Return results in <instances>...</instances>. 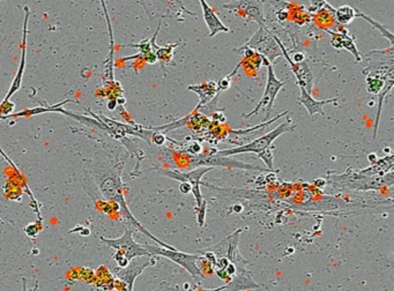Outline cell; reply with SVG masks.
I'll return each instance as SVG.
<instances>
[{"label":"cell","instance_id":"6da1fadb","mask_svg":"<svg viewBox=\"0 0 394 291\" xmlns=\"http://www.w3.org/2000/svg\"><path fill=\"white\" fill-rule=\"evenodd\" d=\"M177 162L180 168L184 169H197L200 166L205 168H215V166H222V168H235V169L253 170V171H262V173H270V170L264 169L260 166H252L248 163L239 162L236 159H232L229 156H218L214 154H198V155H191L187 152H177Z\"/></svg>","mask_w":394,"mask_h":291},{"label":"cell","instance_id":"7a4b0ae2","mask_svg":"<svg viewBox=\"0 0 394 291\" xmlns=\"http://www.w3.org/2000/svg\"><path fill=\"white\" fill-rule=\"evenodd\" d=\"M329 183L334 186L354 191L381 190L383 187L391 186L394 183L393 170L383 176H362L359 173L333 175L329 173Z\"/></svg>","mask_w":394,"mask_h":291},{"label":"cell","instance_id":"3957f363","mask_svg":"<svg viewBox=\"0 0 394 291\" xmlns=\"http://www.w3.org/2000/svg\"><path fill=\"white\" fill-rule=\"evenodd\" d=\"M289 123H291V121L287 119L286 123L279 125L277 128H274L273 131L268 132L267 134L263 135V136L255 139L253 141L249 142V143L239 146L235 148L222 149V150L215 149L213 154L218 156H229V157L232 155H239V154H246V152H253V154L258 155L265 149L272 147L274 140L279 138L280 135L287 133V132L294 131V125H289Z\"/></svg>","mask_w":394,"mask_h":291},{"label":"cell","instance_id":"277c9868","mask_svg":"<svg viewBox=\"0 0 394 291\" xmlns=\"http://www.w3.org/2000/svg\"><path fill=\"white\" fill-rule=\"evenodd\" d=\"M241 48H252L262 57L266 58L272 65L279 57H282V50L280 45L277 44L275 35L270 30L266 24L264 27H259L252 37Z\"/></svg>","mask_w":394,"mask_h":291},{"label":"cell","instance_id":"5b68a950","mask_svg":"<svg viewBox=\"0 0 394 291\" xmlns=\"http://www.w3.org/2000/svg\"><path fill=\"white\" fill-rule=\"evenodd\" d=\"M146 247L148 249L152 256H163L166 259H169L173 263H177L178 266L182 267L183 270H187L191 276L194 277V280L199 281L204 279V275L201 273L200 268L198 266V261L203 258V256L198 254H189V253L180 252L178 249H168L161 246H152L146 244Z\"/></svg>","mask_w":394,"mask_h":291},{"label":"cell","instance_id":"8992f818","mask_svg":"<svg viewBox=\"0 0 394 291\" xmlns=\"http://www.w3.org/2000/svg\"><path fill=\"white\" fill-rule=\"evenodd\" d=\"M135 229H128L124 235L119 238L108 239L100 237L101 242L105 244L108 247L116 249L114 256H124L128 261H131L138 256H152L147 247L142 244H138L133 239Z\"/></svg>","mask_w":394,"mask_h":291},{"label":"cell","instance_id":"52a82bcc","mask_svg":"<svg viewBox=\"0 0 394 291\" xmlns=\"http://www.w3.org/2000/svg\"><path fill=\"white\" fill-rule=\"evenodd\" d=\"M266 67L267 83L266 88H265V91H264L263 94V97H262L259 103L257 104L256 107H255L251 112L243 114L242 118H244V119H249L250 117H252L253 114H259V111L264 109V110H266V118H265V121H267V119L270 118L272 111H273L274 102H275L277 94L280 93L281 88L287 83L288 80L281 81V80L277 79L275 73H274L273 65H272V64H268V65H266Z\"/></svg>","mask_w":394,"mask_h":291},{"label":"cell","instance_id":"ba28073f","mask_svg":"<svg viewBox=\"0 0 394 291\" xmlns=\"http://www.w3.org/2000/svg\"><path fill=\"white\" fill-rule=\"evenodd\" d=\"M265 0H232L230 3L222 5V8L229 13H236L246 17V22L255 21L259 27L266 24V17L264 12Z\"/></svg>","mask_w":394,"mask_h":291},{"label":"cell","instance_id":"9c48e42d","mask_svg":"<svg viewBox=\"0 0 394 291\" xmlns=\"http://www.w3.org/2000/svg\"><path fill=\"white\" fill-rule=\"evenodd\" d=\"M159 260V256H138L132 259L128 263V266L124 268L121 267H116L114 268V276L118 280L123 281L126 285H128V291H133L135 288V282L139 275H142V272L147 268V267L155 266L156 263Z\"/></svg>","mask_w":394,"mask_h":291},{"label":"cell","instance_id":"30bf717a","mask_svg":"<svg viewBox=\"0 0 394 291\" xmlns=\"http://www.w3.org/2000/svg\"><path fill=\"white\" fill-rule=\"evenodd\" d=\"M275 35V34H274ZM275 39H277V44L280 45L281 50H282V57L286 58L288 64L291 66V71L294 72L296 80H298V86L305 87V90L308 93H311L312 87H314V81H312V73L309 67L308 62H294L291 59V55L288 53L287 48L284 44V42L281 41L280 38L277 37L275 35Z\"/></svg>","mask_w":394,"mask_h":291},{"label":"cell","instance_id":"8fae6325","mask_svg":"<svg viewBox=\"0 0 394 291\" xmlns=\"http://www.w3.org/2000/svg\"><path fill=\"white\" fill-rule=\"evenodd\" d=\"M326 33L331 35V44L333 48H336V50H347L354 55L357 62H362V55L357 48L355 37L350 34V31L347 30L346 28L341 26L339 30H326Z\"/></svg>","mask_w":394,"mask_h":291},{"label":"cell","instance_id":"7c38bea8","mask_svg":"<svg viewBox=\"0 0 394 291\" xmlns=\"http://www.w3.org/2000/svg\"><path fill=\"white\" fill-rule=\"evenodd\" d=\"M24 39H22V50H21V62L17 69V76L14 78L13 83L10 86L8 93L3 98V102L10 100V97L13 96L14 94L17 93V90L20 89L21 82H22V76H24V67H26V53H27V24L28 19H29V8L24 6Z\"/></svg>","mask_w":394,"mask_h":291},{"label":"cell","instance_id":"4fadbf2b","mask_svg":"<svg viewBox=\"0 0 394 291\" xmlns=\"http://www.w3.org/2000/svg\"><path fill=\"white\" fill-rule=\"evenodd\" d=\"M263 287V284L257 283L253 281L252 275L249 270H246V267H244V268L236 270L235 275L232 277V281L225 284V290L249 291Z\"/></svg>","mask_w":394,"mask_h":291},{"label":"cell","instance_id":"5bb4252c","mask_svg":"<svg viewBox=\"0 0 394 291\" xmlns=\"http://www.w3.org/2000/svg\"><path fill=\"white\" fill-rule=\"evenodd\" d=\"M298 87L301 90V96L298 97V103L302 104L307 109L310 118H314L316 114H320L322 117H326L325 112H324V107L326 104L333 103L334 105H338V100H339L338 97L329 98V100H317L311 96V94L305 90V87Z\"/></svg>","mask_w":394,"mask_h":291},{"label":"cell","instance_id":"9a60e30c","mask_svg":"<svg viewBox=\"0 0 394 291\" xmlns=\"http://www.w3.org/2000/svg\"><path fill=\"white\" fill-rule=\"evenodd\" d=\"M187 89L194 91L199 96V103L197 104V107H194V111L200 110L201 107L207 105L215 96L221 94L219 91L218 82L214 80H211L207 82L198 83V85H190L187 87Z\"/></svg>","mask_w":394,"mask_h":291},{"label":"cell","instance_id":"2e32d148","mask_svg":"<svg viewBox=\"0 0 394 291\" xmlns=\"http://www.w3.org/2000/svg\"><path fill=\"white\" fill-rule=\"evenodd\" d=\"M199 3H200L201 8H203L205 22L209 29V37H214L220 33H229V28L220 20L218 14L215 13V10L208 5L207 1L199 0Z\"/></svg>","mask_w":394,"mask_h":291},{"label":"cell","instance_id":"e0dca14e","mask_svg":"<svg viewBox=\"0 0 394 291\" xmlns=\"http://www.w3.org/2000/svg\"><path fill=\"white\" fill-rule=\"evenodd\" d=\"M160 28H161V22L156 28L155 34L151 38V44H152V50L155 53L157 62H161L163 69H166V65H169V64L173 62V50L177 46H180V42L173 43V44L169 43V44L164 45V46H159V45L156 44V37H157V34H159Z\"/></svg>","mask_w":394,"mask_h":291},{"label":"cell","instance_id":"ac0fdd59","mask_svg":"<svg viewBox=\"0 0 394 291\" xmlns=\"http://www.w3.org/2000/svg\"><path fill=\"white\" fill-rule=\"evenodd\" d=\"M334 17H336V24L340 26H348L352 24V21L357 17V10L354 7L348 6V5H343V6L336 8L334 12Z\"/></svg>","mask_w":394,"mask_h":291},{"label":"cell","instance_id":"d6986e66","mask_svg":"<svg viewBox=\"0 0 394 291\" xmlns=\"http://www.w3.org/2000/svg\"><path fill=\"white\" fill-rule=\"evenodd\" d=\"M394 85V78H390V79L386 81L385 86L383 87V89L378 93V109L377 114H376V123H375V130H374V139H377L378 134V126H379V119H381L382 109H383V103H384L385 97L388 96L390 91H391L392 88H393Z\"/></svg>","mask_w":394,"mask_h":291},{"label":"cell","instance_id":"ffe728a7","mask_svg":"<svg viewBox=\"0 0 394 291\" xmlns=\"http://www.w3.org/2000/svg\"><path fill=\"white\" fill-rule=\"evenodd\" d=\"M288 112H289V111H284V112L277 114V117H274L273 119H271V121H266L265 123H262V124L253 126V127L246 128V130H229V134H230V136H235V138H243V136H246V135L251 134L252 132L259 131V130L264 127L266 128L267 126H270L274 121H279L280 118L284 117Z\"/></svg>","mask_w":394,"mask_h":291},{"label":"cell","instance_id":"44dd1931","mask_svg":"<svg viewBox=\"0 0 394 291\" xmlns=\"http://www.w3.org/2000/svg\"><path fill=\"white\" fill-rule=\"evenodd\" d=\"M357 17H361V19H363V20L368 21L369 24H372V27L377 28L378 30L381 31V34L383 35L384 37L388 38V41H390V45H394L393 34H392V31L386 29V28H385V26L379 24V22H377V21L372 20L371 17H368V15L362 13V12L359 10H357Z\"/></svg>","mask_w":394,"mask_h":291},{"label":"cell","instance_id":"7402d4cb","mask_svg":"<svg viewBox=\"0 0 394 291\" xmlns=\"http://www.w3.org/2000/svg\"><path fill=\"white\" fill-rule=\"evenodd\" d=\"M273 148L274 146H272V147L265 149L264 152H260V154H258L257 156H258L260 159H263L264 163L267 166V169L270 170V173H279V170L274 169L273 166Z\"/></svg>","mask_w":394,"mask_h":291},{"label":"cell","instance_id":"603a6c76","mask_svg":"<svg viewBox=\"0 0 394 291\" xmlns=\"http://www.w3.org/2000/svg\"><path fill=\"white\" fill-rule=\"evenodd\" d=\"M206 209H207V202L204 201V204L199 206V207H194L196 214H197V223L199 227H204L205 218H206Z\"/></svg>","mask_w":394,"mask_h":291},{"label":"cell","instance_id":"cb8c5ba5","mask_svg":"<svg viewBox=\"0 0 394 291\" xmlns=\"http://www.w3.org/2000/svg\"><path fill=\"white\" fill-rule=\"evenodd\" d=\"M166 138L164 133H161V132H155L154 131V134L152 136V143H154L155 146H161L164 145V142H166Z\"/></svg>","mask_w":394,"mask_h":291},{"label":"cell","instance_id":"d4e9b609","mask_svg":"<svg viewBox=\"0 0 394 291\" xmlns=\"http://www.w3.org/2000/svg\"><path fill=\"white\" fill-rule=\"evenodd\" d=\"M201 146L199 142H192L190 145L187 146V154H191V155H198L200 154Z\"/></svg>","mask_w":394,"mask_h":291},{"label":"cell","instance_id":"484cf974","mask_svg":"<svg viewBox=\"0 0 394 291\" xmlns=\"http://www.w3.org/2000/svg\"><path fill=\"white\" fill-rule=\"evenodd\" d=\"M40 229L41 228H40V227H37V224H36V223H34V224H29L28 225V227H26L24 231H26V233H27L29 237H31V238H35V237L38 235Z\"/></svg>","mask_w":394,"mask_h":291},{"label":"cell","instance_id":"4316f807","mask_svg":"<svg viewBox=\"0 0 394 291\" xmlns=\"http://www.w3.org/2000/svg\"><path fill=\"white\" fill-rule=\"evenodd\" d=\"M225 290V285L221 287L214 288V289H207V288L201 287V284H196L194 289H190L189 291H223Z\"/></svg>","mask_w":394,"mask_h":291},{"label":"cell","instance_id":"83f0119b","mask_svg":"<svg viewBox=\"0 0 394 291\" xmlns=\"http://www.w3.org/2000/svg\"><path fill=\"white\" fill-rule=\"evenodd\" d=\"M212 118L213 121H216V123H225V116L222 114V110H216L212 114Z\"/></svg>","mask_w":394,"mask_h":291},{"label":"cell","instance_id":"f1b7e54d","mask_svg":"<svg viewBox=\"0 0 394 291\" xmlns=\"http://www.w3.org/2000/svg\"><path fill=\"white\" fill-rule=\"evenodd\" d=\"M180 191L183 194H189L191 192V184L187 183V182H184V183H180Z\"/></svg>","mask_w":394,"mask_h":291},{"label":"cell","instance_id":"f546056e","mask_svg":"<svg viewBox=\"0 0 394 291\" xmlns=\"http://www.w3.org/2000/svg\"><path fill=\"white\" fill-rule=\"evenodd\" d=\"M173 290V287H170L169 284L166 283V282H161L159 284V287L154 289L153 291H171Z\"/></svg>","mask_w":394,"mask_h":291},{"label":"cell","instance_id":"4dcf8cb0","mask_svg":"<svg viewBox=\"0 0 394 291\" xmlns=\"http://www.w3.org/2000/svg\"><path fill=\"white\" fill-rule=\"evenodd\" d=\"M22 283H24L22 284V291H28L27 284H26V279H24V277H22ZM38 288H40V283H38V281H36V282H35V287L29 291H37Z\"/></svg>","mask_w":394,"mask_h":291},{"label":"cell","instance_id":"1f68e13d","mask_svg":"<svg viewBox=\"0 0 394 291\" xmlns=\"http://www.w3.org/2000/svg\"><path fill=\"white\" fill-rule=\"evenodd\" d=\"M368 161H369V163H370V164H374L375 162H377V154H375V152H371V154H369V156H368Z\"/></svg>","mask_w":394,"mask_h":291},{"label":"cell","instance_id":"d6a6232c","mask_svg":"<svg viewBox=\"0 0 394 291\" xmlns=\"http://www.w3.org/2000/svg\"><path fill=\"white\" fill-rule=\"evenodd\" d=\"M316 186L324 187L326 185V180L323 179V178H318V179L314 180Z\"/></svg>","mask_w":394,"mask_h":291},{"label":"cell","instance_id":"836d02e7","mask_svg":"<svg viewBox=\"0 0 394 291\" xmlns=\"http://www.w3.org/2000/svg\"><path fill=\"white\" fill-rule=\"evenodd\" d=\"M116 107H117V100H111L110 102L108 103V109H109V110H114Z\"/></svg>","mask_w":394,"mask_h":291},{"label":"cell","instance_id":"e575fe53","mask_svg":"<svg viewBox=\"0 0 394 291\" xmlns=\"http://www.w3.org/2000/svg\"><path fill=\"white\" fill-rule=\"evenodd\" d=\"M171 291H180V285H175V287H173V290Z\"/></svg>","mask_w":394,"mask_h":291},{"label":"cell","instance_id":"d590c367","mask_svg":"<svg viewBox=\"0 0 394 291\" xmlns=\"http://www.w3.org/2000/svg\"><path fill=\"white\" fill-rule=\"evenodd\" d=\"M108 291H118L117 289H114V288H112V289H110V290H108Z\"/></svg>","mask_w":394,"mask_h":291},{"label":"cell","instance_id":"8d00e7d4","mask_svg":"<svg viewBox=\"0 0 394 291\" xmlns=\"http://www.w3.org/2000/svg\"><path fill=\"white\" fill-rule=\"evenodd\" d=\"M209 1H214V0H209Z\"/></svg>","mask_w":394,"mask_h":291}]
</instances>
